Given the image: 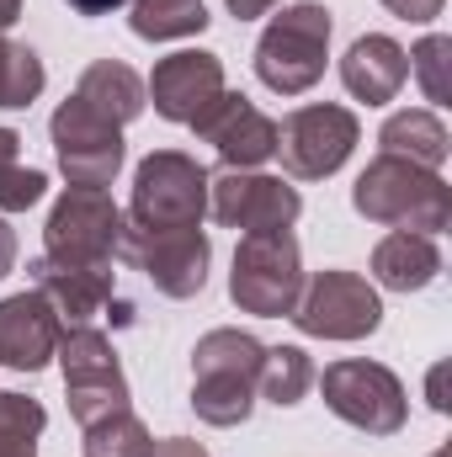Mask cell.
<instances>
[{
	"instance_id": "1",
	"label": "cell",
	"mask_w": 452,
	"mask_h": 457,
	"mask_svg": "<svg viewBox=\"0 0 452 457\" xmlns=\"http://www.w3.org/2000/svg\"><path fill=\"white\" fill-rule=\"evenodd\" d=\"M351 208L367 219V224L383 228H410V234H442L452 224V187L426 170V165H410L399 154H378L356 187H351Z\"/></svg>"
},
{
	"instance_id": "2",
	"label": "cell",
	"mask_w": 452,
	"mask_h": 457,
	"mask_svg": "<svg viewBox=\"0 0 452 457\" xmlns=\"http://www.w3.org/2000/svg\"><path fill=\"white\" fill-rule=\"evenodd\" d=\"M266 345L250 330H208L192 345V410L203 426H245L255 410V378H261Z\"/></svg>"
},
{
	"instance_id": "3",
	"label": "cell",
	"mask_w": 452,
	"mask_h": 457,
	"mask_svg": "<svg viewBox=\"0 0 452 457\" xmlns=\"http://www.w3.org/2000/svg\"><path fill=\"white\" fill-rule=\"evenodd\" d=\"M331 32H336V21L320 0L282 5L255 43V80L277 96L314 91L325 75V59H331Z\"/></svg>"
},
{
	"instance_id": "4",
	"label": "cell",
	"mask_w": 452,
	"mask_h": 457,
	"mask_svg": "<svg viewBox=\"0 0 452 457\" xmlns=\"http://www.w3.org/2000/svg\"><path fill=\"white\" fill-rule=\"evenodd\" d=\"M304 293V255L293 228H255L239 239L234 250V271H229V298L239 314L255 320H282L293 314Z\"/></svg>"
},
{
	"instance_id": "5",
	"label": "cell",
	"mask_w": 452,
	"mask_h": 457,
	"mask_svg": "<svg viewBox=\"0 0 452 457\" xmlns=\"http://www.w3.org/2000/svg\"><path fill=\"white\" fill-rule=\"evenodd\" d=\"M208 213V170L181 149H155L133 170V197L122 224L133 228H203Z\"/></svg>"
},
{
	"instance_id": "6",
	"label": "cell",
	"mask_w": 452,
	"mask_h": 457,
	"mask_svg": "<svg viewBox=\"0 0 452 457\" xmlns=\"http://www.w3.org/2000/svg\"><path fill=\"white\" fill-rule=\"evenodd\" d=\"M320 394H325V410L367 431V436H394L405 431L410 420V399H405V383L383 367V361H331L325 378H314Z\"/></svg>"
},
{
	"instance_id": "7",
	"label": "cell",
	"mask_w": 452,
	"mask_h": 457,
	"mask_svg": "<svg viewBox=\"0 0 452 457\" xmlns=\"http://www.w3.org/2000/svg\"><path fill=\"white\" fill-rule=\"evenodd\" d=\"M54 356L64 367V399H70V415L80 431L128 410V378H122L117 351L102 330H91V325L64 330Z\"/></svg>"
},
{
	"instance_id": "8",
	"label": "cell",
	"mask_w": 452,
	"mask_h": 457,
	"mask_svg": "<svg viewBox=\"0 0 452 457\" xmlns=\"http://www.w3.org/2000/svg\"><path fill=\"white\" fill-rule=\"evenodd\" d=\"M288 320L314 341H367L383 325V298L356 271H314Z\"/></svg>"
},
{
	"instance_id": "9",
	"label": "cell",
	"mask_w": 452,
	"mask_h": 457,
	"mask_svg": "<svg viewBox=\"0 0 452 457\" xmlns=\"http://www.w3.org/2000/svg\"><path fill=\"white\" fill-rule=\"evenodd\" d=\"M117 255L133 271H144L155 282V293H165V298H197L208 287L213 239L203 228H133V224H122Z\"/></svg>"
},
{
	"instance_id": "10",
	"label": "cell",
	"mask_w": 452,
	"mask_h": 457,
	"mask_svg": "<svg viewBox=\"0 0 452 457\" xmlns=\"http://www.w3.org/2000/svg\"><path fill=\"white\" fill-rule=\"evenodd\" d=\"M362 138V122L356 112H346L336 102H314V107H298L277 122V154H282V170L293 181H325L336 176L340 165L351 160Z\"/></svg>"
},
{
	"instance_id": "11",
	"label": "cell",
	"mask_w": 452,
	"mask_h": 457,
	"mask_svg": "<svg viewBox=\"0 0 452 457\" xmlns=\"http://www.w3.org/2000/svg\"><path fill=\"white\" fill-rule=\"evenodd\" d=\"M48 250L59 261H86V266H113L117 239H122V208L107 197V187H70L48 224H43Z\"/></svg>"
},
{
	"instance_id": "12",
	"label": "cell",
	"mask_w": 452,
	"mask_h": 457,
	"mask_svg": "<svg viewBox=\"0 0 452 457\" xmlns=\"http://www.w3.org/2000/svg\"><path fill=\"white\" fill-rule=\"evenodd\" d=\"M48 133H54V154H59V170L70 176V187H113L117 181V170L128 160L117 122H107L102 112H91L86 102L70 96L48 117Z\"/></svg>"
},
{
	"instance_id": "13",
	"label": "cell",
	"mask_w": 452,
	"mask_h": 457,
	"mask_svg": "<svg viewBox=\"0 0 452 457\" xmlns=\"http://www.w3.org/2000/svg\"><path fill=\"white\" fill-rule=\"evenodd\" d=\"M208 213L224 228H293L304 213L298 187H288L282 176H261V170H219L208 176Z\"/></svg>"
},
{
	"instance_id": "14",
	"label": "cell",
	"mask_w": 452,
	"mask_h": 457,
	"mask_svg": "<svg viewBox=\"0 0 452 457\" xmlns=\"http://www.w3.org/2000/svg\"><path fill=\"white\" fill-rule=\"evenodd\" d=\"M192 133L203 144H213L224 170H255V165H266L277 154V122L239 91H224L208 112L192 122Z\"/></svg>"
},
{
	"instance_id": "15",
	"label": "cell",
	"mask_w": 452,
	"mask_h": 457,
	"mask_svg": "<svg viewBox=\"0 0 452 457\" xmlns=\"http://www.w3.org/2000/svg\"><path fill=\"white\" fill-rule=\"evenodd\" d=\"M144 96L155 102V112L165 117V122H187L192 128L197 117L224 96V59L203 54V48H181V54H171V59L155 64Z\"/></svg>"
},
{
	"instance_id": "16",
	"label": "cell",
	"mask_w": 452,
	"mask_h": 457,
	"mask_svg": "<svg viewBox=\"0 0 452 457\" xmlns=\"http://www.w3.org/2000/svg\"><path fill=\"white\" fill-rule=\"evenodd\" d=\"M59 336H64V320L38 287L0 298V361L11 372H43L59 351Z\"/></svg>"
},
{
	"instance_id": "17",
	"label": "cell",
	"mask_w": 452,
	"mask_h": 457,
	"mask_svg": "<svg viewBox=\"0 0 452 457\" xmlns=\"http://www.w3.org/2000/svg\"><path fill=\"white\" fill-rule=\"evenodd\" d=\"M32 287L54 303L59 320L86 325L113 303V266H86V261H59V255H38L32 266Z\"/></svg>"
},
{
	"instance_id": "18",
	"label": "cell",
	"mask_w": 452,
	"mask_h": 457,
	"mask_svg": "<svg viewBox=\"0 0 452 457\" xmlns=\"http://www.w3.org/2000/svg\"><path fill=\"white\" fill-rule=\"evenodd\" d=\"M405 80H410V54L383 32L356 37L346 48V59H340V86L367 107H389L405 91Z\"/></svg>"
},
{
	"instance_id": "19",
	"label": "cell",
	"mask_w": 452,
	"mask_h": 457,
	"mask_svg": "<svg viewBox=\"0 0 452 457\" xmlns=\"http://www.w3.org/2000/svg\"><path fill=\"white\" fill-rule=\"evenodd\" d=\"M442 277V250L431 234H410V228H394L378 239L372 250V282L389 287V293H421Z\"/></svg>"
},
{
	"instance_id": "20",
	"label": "cell",
	"mask_w": 452,
	"mask_h": 457,
	"mask_svg": "<svg viewBox=\"0 0 452 457\" xmlns=\"http://www.w3.org/2000/svg\"><path fill=\"white\" fill-rule=\"evenodd\" d=\"M75 102H86L91 112H102L107 122H117V128L133 122V117L149 107L138 70H128V64H117V59H96V64L75 80Z\"/></svg>"
},
{
	"instance_id": "21",
	"label": "cell",
	"mask_w": 452,
	"mask_h": 457,
	"mask_svg": "<svg viewBox=\"0 0 452 457\" xmlns=\"http://www.w3.org/2000/svg\"><path fill=\"white\" fill-rule=\"evenodd\" d=\"M378 144H383V154H399V160H410V165H426V170H437V165L448 160V149H452L448 122L431 112V107L394 112L383 128H378Z\"/></svg>"
},
{
	"instance_id": "22",
	"label": "cell",
	"mask_w": 452,
	"mask_h": 457,
	"mask_svg": "<svg viewBox=\"0 0 452 457\" xmlns=\"http://www.w3.org/2000/svg\"><path fill=\"white\" fill-rule=\"evenodd\" d=\"M314 388V361L304 345H266L261 356V378H255V394L277 410H293L304 404V394Z\"/></svg>"
},
{
	"instance_id": "23",
	"label": "cell",
	"mask_w": 452,
	"mask_h": 457,
	"mask_svg": "<svg viewBox=\"0 0 452 457\" xmlns=\"http://www.w3.org/2000/svg\"><path fill=\"white\" fill-rule=\"evenodd\" d=\"M133 5V16H128V27L138 32V37H149V43H171V37H197L213 16H208V5L203 0H128Z\"/></svg>"
},
{
	"instance_id": "24",
	"label": "cell",
	"mask_w": 452,
	"mask_h": 457,
	"mask_svg": "<svg viewBox=\"0 0 452 457\" xmlns=\"http://www.w3.org/2000/svg\"><path fill=\"white\" fill-rule=\"evenodd\" d=\"M48 192V176L21 165V133L0 128V213H27Z\"/></svg>"
},
{
	"instance_id": "25",
	"label": "cell",
	"mask_w": 452,
	"mask_h": 457,
	"mask_svg": "<svg viewBox=\"0 0 452 457\" xmlns=\"http://www.w3.org/2000/svg\"><path fill=\"white\" fill-rule=\"evenodd\" d=\"M43 86H48V75H43V59H38L27 43H11V37H0V107L21 112V107H32V102L43 96Z\"/></svg>"
},
{
	"instance_id": "26",
	"label": "cell",
	"mask_w": 452,
	"mask_h": 457,
	"mask_svg": "<svg viewBox=\"0 0 452 457\" xmlns=\"http://www.w3.org/2000/svg\"><path fill=\"white\" fill-rule=\"evenodd\" d=\"M48 415L38 399L27 394H0V457H38V436H43Z\"/></svg>"
},
{
	"instance_id": "27",
	"label": "cell",
	"mask_w": 452,
	"mask_h": 457,
	"mask_svg": "<svg viewBox=\"0 0 452 457\" xmlns=\"http://www.w3.org/2000/svg\"><path fill=\"white\" fill-rule=\"evenodd\" d=\"M86 457H155V436L144 431L133 410H122V415L86 426Z\"/></svg>"
},
{
	"instance_id": "28",
	"label": "cell",
	"mask_w": 452,
	"mask_h": 457,
	"mask_svg": "<svg viewBox=\"0 0 452 457\" xmlns=\"http://www.w3.org/2000/svg\"><path fill=\"white\" fill-rule=\"evenodd\" d=\"M410 70H415V80H421L426 102L448 107V102H452V37H442V32L421 37V43H415V54H410Z\"/></svg>"
},
{
	"instance_id": "29",
	"label": "cell",
	"mask_w": 452,
	"mask_h": 457,
	"mask_svg": "<svg viewBox=\"0 0 452 457\" xmlns=\"http://www.w3.org/2000/svg\"><path fill=\"white\" fill-rule=\"evenodd\" d=\"M383 5H389L399 21H437L448 0H383Z\"/></svg>"
},
{
	"instance_id": "30",
	"label": "cell",
	"mask_w": 452,
	"mask_h": 457,
	"mask_svg": "<svg viewBox=\"0 0 452 457\" xmlns=\"http://www.w3.org/2000/svg\"><path fill=\"white\" fill-rule=\"evenodd\" d=\"M155 457H208V453H203V442H187V436H165V442H155Z\"/></svg>"
},
{
	"instance_id": "31",
	"label": "cell",
	"mask_w": 452,
	"mask_h": 457,
	"mask_svg": "<svg viewBox=\"0 0 452 457\" xmlns=\"http://www.w3.org/2000/svg\"><path fill=\"white\" fill-rule=\"evenodd\" d=\"M229 5V16H239V21H255V16H266L277 0H224Z\"/></svg>"
},
{
	"instance_id": "32",
	"label": "cell",
	"mask_w": 452,
	"mask_h": 457,
	"mask_svg": "<svg viewBox=\"0 0 452 457\" xmlns=\"http://www.w3.org/2000/svg\"><path fill=\"white\" fill-rule=\"evenodd\" d=\"M11 266H16V228L0 219V277H11Z\"/></svg>"
},
{
	"instance_id": "33",
	"label": "cell",
	"mask_w": 452,
	"mask_h": 457,
	"mask_svg": "<svg viewBox=\"0 0 452 457\" xmlns=\"http://www.w3.org/2000/svg\"><path fill=\"white\" fill-rule=\"evenodd\" d=\"M431 410H442V415H448V367H437V372H431Z\"/></svg>"
},
{
	"instance_id": "34",
	"label": "cell",
	"mask_w": 452,
	"mask_h": 457,
	"mask_svg": "<svg viewBox=\"0 0 452 457\" xmlns=\"http://www.w3.org/2000/svg\"><path fill=\"white\" fill-rule=\"evenodd\" d=\"M80 16H107V11H117V5H128V0H70Z\"/></svg>"
},
{
	"instance_id": "35",
	"label": "cell",
	"mask_w": 452,
	"mask_h": 457,
	"mask_svg": "<svg viewBox=\"0 0 452 457\" xmlns=\"http://www.w3.org/2000/svg\"><path fill=\"white\" fill-rule=\"evenodd\" d=\"M21 16V0H0V27H11Z\"/></svg>"
},
{
	"instance_id": "36",
	"label": "cell",
	"mask_w": 452,
	"mask_h": 457,
	"mask_svg": "<svg viewBox=\"0 0 452 457\" xmlns=\"http://www.w3.org/2000/svg\"><path fill=\"white\" fill-rule=\"evenodd\" d=\"M431 457H448V447H442V453H431Z\"/></svg>"
}]
</instances>
